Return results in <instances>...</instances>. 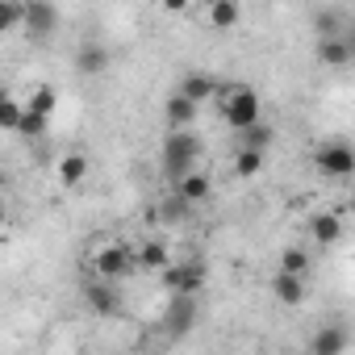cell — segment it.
Masks as SVG:
<instances>
[{
  "instance_id": "obj_1",
  "label": "cell",
  "mask_w": 355,
  "mask_h": 355,
  "mask_svg": "<svg viewBox=\"0 0 355 355\" xmlns=\"http://www.w3.org/2000/svg\"><path fill=\"white\" fill-rule=\"evenodd\" d=\"M218 109H222V121H226L234 134H247L251 125L263 121V105H259V92H255L251 84H222Z\"/></svg>"
},
{
  "instance_id": "obj_2",
  "label": "cell",
  "mask_w": 355,
  "mask_h": 355,
  "mask_svg": "<svg viewBox=\"0 0 355 355\" xmlns=\"http://www.w3.org/2000/svg\"><path fill=\"white\" fill-rule=\"evenodd\" d=\"M88 272H92V280H109V284L125 280L130 272H138L134 247L121 243V239H101V243L88 251Z\"/></svg>"
},
{
  "instance_id": "obj_3",
  "label": "cell",
  "mask_w": 355,
  "mask_h": 355,
  "mask_svg": "<svg viewBox=\"0 0 355 355\" xmlns=\"http://www.w3.org/2000/svg\"><path fill=\"white\" fill-rule=\"evenodd\" d=\"M159 159H163V171L171 175V180H184L189 171L201 167V138L193 130H184V134H163Z\"/></svg>"
},
{
  "instance_id": "obj_4",
  "label": "cell",
  "mask_w": 355,
  "mask_h": 355,
  "mask_svg": "<svg viewBox=\"0 0 355 355\" xmlns=\"http://www.w3.org/2000/svg\"><path fill=\"white\" fill-rule=\"evenodd\" d=\"M313 167L326 180H351L355 175V146L343 138H326L313 146Z\"/></svg>"
},
{
  "instance_id": "obj_5",
  "label": "cell",
  "mask_w": 355,
  "mask_h": 355,
  "mask_svg": "<svg viewBox=\"0 0 355 355\" xmlns=\"http://www.w3.org/2000/svg\"><path fill=\"white\" fill-rule=\"evenodd\" d=\"M159 284L167 288V297H197L205 288V263L201 259L171 263L167 272H159Z\"/></svg>"
},
{
  "instance_id": "obj_6",
  "label": "cell",
  "mask_w": 355,
  "mask_h": 355,
  "mask_svg": "<svg viewBox=\"0 0 355 355\" xmlns=\"http://www.w3.org/2000/svg\"><path fill=\"white\" fill-rule=\"evenodd\" d=\"M59 21H63V13L51 5V0H34V5H26V21H21V30H26L30 38L46 42V38L59 30Z\"/></svg>"
},
{
  "instance_id": "obj_7",
  "label": "cell",
  "mask_w": 355,
  "mask_h": 355,
  "mask_svg": "<svg viewBox=\"0 0 355 355\" xmlns=\"http://www.w3.org/2000/svg\"><path fill=\"white\" fill-rule=\"evenodd\" d=\"M318 63L330 67V71H343L355 63V42L351 34H330V38H318Z\"/></svg>"
},
{
  "instance_id": "obj_8",
  "label": "cell",
  "mask_w": 355,
  "mask_h": 355,
  "mask_svg": "<svg viewBox=\"0 0 355 355\" xmlns=\"http://www.w3.org/2000/svg\"><path fill=\"white\" fill-rule=\"evenodd\" d=\"M343 218L334 214V209H318V214H309V222H305V234L313 239V247H334L338 239H343Z\"/></svg>"
},
{
  "instance_id": "obj_9",
  "label": "cell",
  "mask_w": 355,
  "mask_h": 355,
  "mask_svg": "<svg viewBox=\"0 0 355 355\" xmlns=\"http://www.w3.org/2000/svg\"><path fill=\"white\" fill-rule=\"evenodd\" d=\"M197 113H201V105H193V101H189V96H180V92H171V96L163 101V121H167V134H184V130H193Z\"/></svg>"
},
{
  "instance_id": "obj_10",
  "label": "cell",
  "mask_w": 355,
  "mask_h": 355,
  "mask_svg": "<svg viewBox=\"0 0 355 355\" xmlns=\"http://www.w3.org/2000/svg\"><path fill=\"white\" fill-rule=\"evenodd\" d=\"M109 63H113V55H109V46L101 38L80 42V51H76V71L80 76H101V71H109Z\"/></svg>"
},
{
  "instance_id": "obj_11",
  "label": "cell",
  "mask_w": 355,
  "mask_h": 355,
  "mask_svg": "<svg viewBox=\"0 0 355 355\" xmlns=\"http://www.w3.org/2000/svg\"><path fill=\"white\" fill-rule=\"evenodd\" d=\"M175 197H180V201H189L193 209H197V205H205V201L214 197V175H209L205 167L189 171L184 180H175Z\"/></svg>"
},
{
  "instance_id": "obj_12",
  "label": "cell",
  "mask_w": 355,
  "mask_h": 355,
  "mask_svg": "<svg viewBox=\"0 0 355 355\" xmlns=\"http://www.w3.org/2000/svg\"><path fill=\"white\" fill-rule=\"evenodd\" d=\"M180 96H189L193 105H205V101H218L222 96V84L209 76V71H189L184 80H180V88H175Z\"/></svg>"
},
{
  "instance_id": "obj_13",
  "label": "cell",
  "mask_w": 355,
  "mask_h": 355,
  "mask_svg": "<svg viewBox=\"0 0 355 355\" xmlns=\"http://www.w3.org/2000/svg\"><path fill=\"white\" fill-rule=\"evenodd\" d=\"M84 301H88L92 313H105V318L121 313V297H117V288H113L109 280H88V284H84Z\"/></svg>"
},
{
  "instance_id": "obj_14",
  "label": "cell",
  "mask_w": 355,
  "mask_h": 355,
  "mask_svg": "<svg viewBox=\"0 0 355 355\" xmlns=\"http://www.w3.org/2000/svg\"><path fill=\"white\" fill-rule=\"evenodd\" d=\"M205 26L209 30H218V34H226V30H234L239 21H243V5L239 0H214V5H205Z\"/></svg>"
},
{
  "instance_id": "obj_15",
  "label": "cell",
  "mask_w": 355,
  "mask_h": 355,
  "mask_svg": "<svg viewBox=\"0 0 355 355\" xmlns=\"http://www.w3.org/2000/svg\"><path fill=\"white\" fill-rule=\"evenodd\" d=\"M268 288H272V297L284 305V309H297L301 301H305V280L301 276H284V272H272V280H268Z\"/></svg>"
},
{
  "instance_id": "obj_16",
  "label": "cell",
  "mask_w": 355,
  "mask_h": 355,
  "mask_svg": "<svg viewBox=\"0 0 355 355\" xmlns=\"http://www.w3.org/2000/svg\"><path fill=\"white\" fill-rule=\"evenodd\" d=\"M347 347H351V334L343 326H322L309 338V355H347Z\"/></svg>"
},
{
  "instance_id": "obj_17",
  "label": "cell",
  "mask_w": 355,
  "mask_h": 355,
  "mask_svg": "<svg viewBox=\"0 0 355 355\" xmlns=\"http://www.w3.org/2000/svg\"><path fill=\"white\" fill-rule=\"evenodd\" d=\"M193 322H197V301H193V297H171V301H167V313H163L167 334H184Z\"/></svg>"
},
{
  "instance_id": "obj_18",
  "label": "cell",
  "mask_w": 355,
  "mask_h": 355,
  "mask_svg": "<svg viewBox=\"0 0 355 355\" xmlns=\"http://www.w3.org/2000/svg\"><path fill=\"white\" fill-rule=\"evenodd\" d=\"M84 175H88V155H80V150L59 155V163H55V180H59L63 189H80Z\"/></svg>"
},
{
  "instance_id": "obj_19",
  "label": "cell",
  "mask_w": 355,
  "mask_h": 355,
  "mask_svg": "<svg viewBox=\"0 0 355 355\" xmlns=\"http://www.w3.org/2000/svg\"><path fill=\"white\" fill-rule=\"evenodd\" d=\"M134 263H138V272H167V268H171V259H167V247H163L159 239H146V243H138V247H134Z\"/></svg>"
},
{
  "instance_id": "obj_20",
  "label": "cell",
  "mask_w": 355,
  "mask_h": 355,
  "mask_svg": "<svg viewBox=\"0 0 355 355\" xmlns=\"http://www.w3.org/2000/svg\"><path fill=\"white\" fill-rule=\"evenodd\" d=\"M230 163H234V175H243V180H255V175L263 171V163H268V150H251V146H239Z\"/></svg>"
},
{
  "instance_id": "obj_21",
  "label": "cell",
  "mask_w": 355,
  "mask_h": 355,
  "mask_svg": "<svg viewBox=\"0 0 355 355\" xmlns=\"http://www.w3.org/2000/svg\"><path fill=\"white\" fill-rule=\"evenodd\" d=\"M276 272H284V276H309V251L305 247H284L280 251V259H276Z\"/></svg>"
},
{
  "instance_id": "obj_22",
  "label": "cell",
  "mask_w": 355,
  "mask_h": 355,
  "mask_svg": "<svg viewBox=\"0 0 355 355\" xmlns=\"http://www.w3.org/2000/svg\"><path fill=\"white\" fill-rule=\"evenodd\" d=\"M55 101H59V92H55L51 84H38V88L26 96V109H30L34 117H42V121H46V117L55 113Z\"/></svg>"
},
{
  "instance_id": "obj_23",
  "label": "cell",
  "mask_w": 355,
  "mask_h": 355,
  "mask_svg": "<svg viewBox=\"0 0 355 355\" xmlns=\"http://www.w3.org/2000/svg\"><path fill=\"white\" fill-rule=\"evenodd\" d=\"M0 121H5V130H9V134H21L26 105H21V101H13V96H5V101H0Z\"/></svg>"
},
{
  "instance_id": "obj_24",
  "label": "cell",
  "mask_w": 355,
  "mask_h": 355,
  "mask_svg": "<svg viewBox=\"0 0 355 355\" xmlns=\"http://www.w3.org/2000/svg\"><path fill=\"white\" fill-rule=\"evenodd\" d=\"M272 138H276V130L259 121V125H251L247 134H239V146H251V150H268V146H272Z\"/></svg>"
},
{
  "instance_id": "obj_25",
  "label": "cell",
  "mask_w": 355,
  "mask_h": 355,
  "mask_svg": "<svg viewBox=\"0 0 355 355\" xmlns=\"http://www.w3.org/2000/svg\"><path fill=\"white\" fill-rule=\"evenodd\" d=\"M189 209H193L189 201H180V197L171 193V197L159 205V218H163V222H184V218H189Z\"/></svg>"
},
{
  "instance_id": "obj_26",
  "label": "cell",
  "mask_w": 355,
  "mask_h": 355,
  "mask_svg": "<svg viewBox=\"0 0 355 355\" xmlns=\"http://www.w3.org/2000/svg\"><path fill=\"white\" fill-rule=\"evenodd\" d=\"M42 130H46V121H42V117H34V113L26 109V121H21V134H26V138H38Z\"/></svg>"
}]
</instances>
